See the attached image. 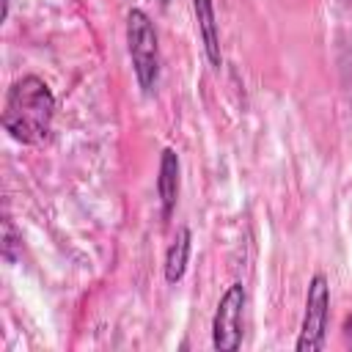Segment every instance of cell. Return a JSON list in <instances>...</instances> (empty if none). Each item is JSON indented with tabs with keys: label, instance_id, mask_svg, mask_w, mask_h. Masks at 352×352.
<instances>
[{
	"label": "cell",
	"instance_id": "cell-8",
	"mask_svg": "<svg viewBox=\"0 0 352 352\" xmlns=\"http://www.w3.org/2000/svg\"><path fill=\"white\" fill-rule=\"evenodd\" d=\"M0 253L8 264H16L22 256V234L14 226V220L8 214H3V239H0Z\"/></svg>",
	"mask_w": 352,
	"mask_h": 352
},
{
	"label": "cell",
	"instance_id": "cell-5",
	"mask_svg": "<svg viewBox=\"0 0 352 352\" xmlns=\"http://www.w3.org/2000/svg\"><path fill=\"white\" fill-rule=\"evenodd\" d=\"M179 176H182V162L179 154L165 146L160 154V168H157V198H160V212L162 220H168L176 209L179 201Z\"/></svg>",
	"mask_w": 352,
	"mask_h": 352
},
{
	"label": "cell",
	"instance_id": "cell-1",
	"mask_svg": "<svg viewBox=\"0 0 352 352\" xmlns=\"http://www.w3.org/2000/svg\"><path fill=\"white\" fill-rule=\"evenodd\" d=\"M55 118V94L38 74H22L11 82L3 102V129L25 146L44 143Z\"/></svg>",
	"mask_w": 352,
	"mask_h": 352
},
{
	"label": "cell",
	"instance_id": "cell-2",
	"mask_svg": "<svg viewBox=\"0 0 352 352\" xmlns=\"http://www.w3.org/2000/svg\"><path fill=\"white\" fill-rule=\"evenodd\" d=\"M126 52L143 96H151L160 85V36L143 8H129L126 14Z\"/></svg>",
	"mask_w": 352,
	"mask_h": 352
},
{
	"label": "cell",
	"instance_id": "cell-9",
	"mask_svg": "<svg viewBox=\"0 0 352 352\" xmlns=\"http://www.w3.org/2000/svg\"><path fill=\"white\" fill-rule=\"evenodd\" d=\"M341 336H344V344L352 349V314L344 316V324H341Z\"/></svg>",
	"mask_w": 352,
	"mask_h": 352
},
{
	"label": "cell",
	"instance_id": "cell-10",
	"mask_svg": "<svg viewBox=\"0 0 352 352\" xmlns=\"http://www.w3.org/2000/svg\"><path fill=\"white\" fill-rule=\"evenodd\" d=\"M8 19V0H3V22Z\"/></svg>",
	"mask_w": 352,
	"mask_h": 352
},
{
	"label": "cell",
	"instance_id": "cell-7",
	"mask_svg": "<svg viewBox=\"0 0 352 352\" xmlns=\"http://www.w3.org/2000/svg\"><path fill=\"white\" fill-rule=\"evenodd\" d=\"M190 250H192V231L187 226H179L173 242L165 250V261H162V275L170 286H176L184 278L187 264H190Z\"/></svg>",
	"mask_w": 352,
	"mask_h": 352
},
{
	"label": "cell",
	"instance_id": "cell-4",
	"mask_svg": "<svg viewBox=\"0 0 352 352\" xmlns=\"http://www.w3.org/2000/svg\"><path fill=\"white\" fill-rule=\"evenodd\" d=\"M248 292L242 280H234L217 300L212 316V346L220 352H236L242 346V316H245Z\"/></svg>",
	"mask_w": 352,
	"mask_h": 352
},
{
	"label": "cell",
	"instance_id": "cell-6",
	"mask_svg": "<svg viewBox=\"0 0 352 352\" xmlns=\"http://www.w3.org/2000/svg\"><path fill=\"white\" fill-rule=\"evenodd\" d=\"M195 22H198V36L204 44V55L212 69L223 66V52H220V33H217V16H214V0H192Z\"/></svg>",
	"mask_w": 352,
	"mask_h": 352
},
{
	"label": "cell",
	"instance_id": "cell-3",
	"mask_svg": "<svg viewBox=\"0 0 352 352\" xmlns=\"http://www.w3.org/2000/svg\"><path fill=\"white\" fill-rule=\"evenodd\" d=\"M327 322H330V280L322 272H314L305 292V311L300 336L294 341L297 352H319L327 338Z\"/></svg>",
	"mask_w": 352,
	"mask_h": 352
},
{
	"label": "cell",
	"instance_id": "cell-11",
	"mask_svg": "<svg viewBox=\"0 0 352 352\" xmlns=\"http://www.w3.org/2000/svg\"><path fill=\"white\" fill-rule=\"evenodd\" d=\"M157 3H160V6H168V0H157Z\"/></svg>",
	"mask_w": 352,
	"mask_h": 352
}]
</instances>
